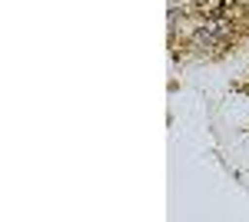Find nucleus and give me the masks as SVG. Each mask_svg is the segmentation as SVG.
I'll use <instances>...</instances> for the list:
<instances>
[{
    "mask_svg": "<svg viewBox=\"0 0 249 222\" xmlns=\"http://www.w3.org/2000/svg\"><path fill=\"white\" fill-rule=\"evenodd\" d=\"M232 23L230 20H213V23H206L196 37H193V47H199V50H210V53H219L226 43L232 40Z\"/></svg>",
    "mask_w": 249,
    "mask_h": 222,
    "instance_id": "1",
    "label": "nucleus"
}]
</instances>
